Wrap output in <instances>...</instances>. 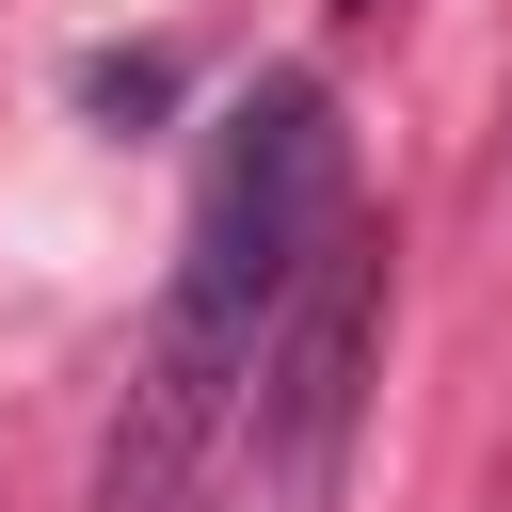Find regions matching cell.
<instances>
[{"label":"cell","mask_w":512,"mask_h":512,"mask_svg":"<svg viewBox=\"0 0 512 512\" xmlns=\"http://www.w3.org/2000/svg\"><path fill=\"white\" fill-rule=\"evenodd\" d=\"M368 336H384V224H336L304 256V288L256 336V512H336L352 464V400H368Z\"/></svg>","instance_id":"7a4b0ae2"},{"label":"cell","mask_w":512,"mask_h":512,"mask_svg":"<svg viewBox=\"0 0 512 512\" xmlns=\"http://www.w3.org/2000/svg\"><path fill=\"white\" fill-rule=\"evenodd\" d=\"M336 16H384V0H336Z\"/></svg>","instance_id":"277c9868"},{"label":"cell","mask_w":512,"mask_h":512,"mask_svg":"<svg viewBox=\"0 0 512 512\" xmlns=\"http://www.w3.org/2000/svg\"><path fill=\"white\" fill-rule=\"evenodd\" d=\"M352 224V144H336V96L288 64L224 112L208 176H192V256H176V304H160V352H144V416L112 432V512H160V480L192 464V432L224 416V384L256 368L272 304L304 288V256Z\"/></svg>","instance_id":"6da1fadb"},{"label":"cell","mask_w":512,"mask_h":512,"mask_svg":"<svg viewBox=\"0 0 512 512\" xmlns=\"http://www.w3.org/2000/svg\"><path fill=\"white\" fill-rule=\"evenodd\" d=\"M160 80H176L160 48H128V64H80V96H96V112H160Z\"/></svg>","instance_id":"3957f363"}]
</instances>
